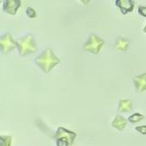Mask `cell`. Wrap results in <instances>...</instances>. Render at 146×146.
I'll list each match as a JSON object with an SVG mask.
<instances>
[{
  "label": "cell",
  "instance_id": "cell-6",
  "mask_svg": "<svg viewBox=\"0 0 146 146\" xmlns=\"http://www.w3.org/2000/svg\"><path fill=\"white\" fill-rule=\"evenodd\" d=\"M20 4L21 2L18 0H6L3 2V10L10 15H15L16 14Z\"/></svg>",
  "mask_w": 146,
  "mask_h": 146
},
{
  "label": "cell",
  "instance_id": "cell-4",
  "mask_svg": "<svg viewBox=\"0 0 146 146\" xmlns=\"http://www.w3.org/2000/svg\"><path fill=\"white\" fill-rule=\"evenodd\" d=\"M0 45H1V49L3 54H7L9 51L13 50L17 43L13 40V38L9 34H6L1 37L0 40Z\"/></svg>",
  "mask_w": 146,
  "mask_h": 146
},
{
  "label": "cell",
  "instance_id": "cell-12",
  "mask_svg": "<svg viewBox=\"0 0 146 146\" xmlns=\"http://www.w3.org/2000/svg\"><path fill=\"white\" fill-rule=\"evenodd\" d=\"M0 146H11V137L2 136L0 138Z\"/></svg>",
  "mask_w": 146,
  "mask_h": 146
},
{
  "label": "cell",
  "instance_id": "cell-13",
  "mask_svg": "<svg viewBox=\"0 0 146 146\" xmlns=\"http://www.w3.org/2000/svg\"><path fill=\"white\" fill-rule=\"evenodd\" d=\"M144 115L139 114V113H134L133 115H132L130 117H129V121L133 123H135V122H138L139 121H141L142 119H144Z\"/></svg>",
  "mask_w": 146,
  "mask_h": 146
},
{
  "label": "cell",
  "instance_id": "cell-11",
  "mask_svg": "<svg viewBox=\"0 0 146 146\" xmlns=\"http://www.w3.org/2000/svg\"><path fill=\"white\" fill-rule=\"evenodd\" d=\"M128 45H129V42L124 38H119L117 40V42H116V48L119 49V50H121V51H126L128 48Z\"/></svg>",
  "mask_w": 146,
  "mask_h": 146
},
{
  "label": "cell",
  "instance_id": "cell-17",
  "mask_svg": "<svg viewBox=\"0 0 146 146\" xmlns=\"http://www.w3.org/2000/svg\"><path fill=\"white\" fill-rule=\"evenodd\" d=\"M139 12L141 15L146 17V7H144V6H139Z\"/></svg>",
  "mask_w": 146,
  "mask_h": 146
},
{
  "label": "cell",
  "instance_id": "cell-1",
  "mask_svg": "<svg viewBox=\"0 0 146 146\" xmlns=\"http://www.w3.org/2000/svg\"><path fill=\"white\" fill-rule=\"evenodd\" d=\"M35 63L44 72L48 73L60 63V60L53 54L50 48H47L35 60Z\"/></svg>",
  "mask_w": 146,
  "mask_h": 146
},
{
  "label": "cell",
  "instance_id": "cell-5",
  "mask_svg": "<svg viewBox=\"0 0 146 146\" xmlns=\"http://www.w3.org/2000/svg\"><path fill=\"white\" fill-rule=\"evenodd\" d=\"M55 138L57 140V139H63V140L67 141L69 145H71L73 143L74 139L76 138V133H74L71 131H69L63 127H59L58 130L57 131Z\"/></svg>",
  "mask_w": 146,
  "mask_h": 146
},
{
  "label": "cell",
  "instance_id": "cell-9",
  "mask_svg": "<svg viewBox=\"0 0 146 146\" xmlns=\"http://www.w3.org/2000/svg\"><path fill=\"white\" fill-rule=\"evenodd\" d=\"M126 120L120 115L115 116L114 121L112 122V127H114V128H116L120 131L123 130L126 127Z\"/></svg>",
  "mask_w": 146,
  "mask_h": 146
},
{
  "label": "cell",
  "instance_id": "cell-7",
  "mask_svg": "<svg viewBox=\"0 0 146 146\" xmlns=\"http://www.w3.org/2000/svg\"><path fill=\"white\" fill-rule=\"evenodd\" d=\"M116 5L120 8L122 14L126 15L128 12H132L134 7V2L133 0H117Z\"/></svg>",
  "mask_w": 146,
  "mask_h": 146
},
{
  "label": "cell",
  "instance_id": "cell-3",
  "mask_svg": "<svg viewBox=\"0 0 146 146\" xmlns=\"http://www.w3.org/2000/svg\"><path fill=\"white\" fill-rule=\"evenodd\" d=\"M104 44V42L101 38H99L96 35H92L90 36L89 40L87 41V42L85 44L84 49L85 51L98 54Z\"/></svg>",
  "mask_w": 146,
  "mask_h": 146
},
{
  "label": "cell",
  "instance_id": "cell-15",
  "mask_svg": "<svg viewBox=\"0 0 146 146\" xmlns=\"http://www.w3.org/2000/svg\"><path fill=\"white\" fill-rule=\"evenodd\" d=\"M135 129L136 131L139 132L142 134H146V126H139V127H137Z\"/></svg>",
  "mask_w": 146,
  "mask_h": 146
},
{
  "label": "cell",
  "instance_id": "cell-10",
  "mask_svg": "<svg viewBox=\"0 0 146 146\" xmlns=\"http://www.w3.org/2000/svg\"><path fill=\"white\" fill-rule=\"evenodd\" d=\"M133 109V104L130 100H121L119 104V110L123 112H129Z\"/></svg>",
  "mask_w": 146,
  "mask_h": 146
},
{
  "label": "cell",
  "instance_id": "cell-14",
  "mask_svg": "<svg viewBox=\"0 0 146 146\" xmlns=\"http://www.w3.org/2000/svg\"><path fill=\"white\" fill-rule=\"evenodd\" d=\"M27 15L30 17V18H34L36 16V12L34 9H33L32 8H28L27 9Z\"/></svg>",
  "mask_w": 146,
  "mask_h": 146
},
{
  "label": "cell",
  "instance_id": "cell-2",
  "mask_svg": "<svg viewBox=\"0 0 146 146\" xmlns=\"http://www.w3.org/2000/svg\"><path fill=\"white\" fill-rule=\"evenodd\" d=\"M17 46L22 55L34 53L37 50L36 43L32 35H27L22 37L21 40L17 42Z\"/></svg>",
  "mask_w": 146,
  "mask_h": 146
},
{
  "label": "cell",
  "instance_id": "cell-16",
  "mask_svg": "<svg viewBox=\"0 0 146 146\" xmlns=\"http://www.w3.org/2000/svg\"><path fill=\"white\" fill-rule=\"evenodd\" d=\"M57 146H69V143L63 139H57Z\"/></svg>",
  "mask_w": 146,
  "mask_h": 146
},
{
  "label": "cell",
  "instance_id": "cell-8",
  "mask_svg": "<svg viewBox=\"0 0 146 146\" xmlns=\"http://www.w3.org/2000/svg\"><path fill=\"white\" fill-rule=\"evenodd\" d=\"M134 83L138 92L141 93L146 90V73L136 76L134 78Z\"/></svg>",
  "mask_w": 146,
  "mask_h": 146
},
{
  "label": "cell",
  "instance_id": "cell-18",
  "mask_svg": "<svg viewBox=\"0 0 146 146\" xmlns=\"http://www.w3.org/2000/svg\"><path fill=\"white\" fill-rule=\"evenodd\" d=\"M144 31H145V33H146V27H145V29H144Z\"/></svg>",
  "mask_w": 146,
  "mask_h": 146
}]
</instances>
